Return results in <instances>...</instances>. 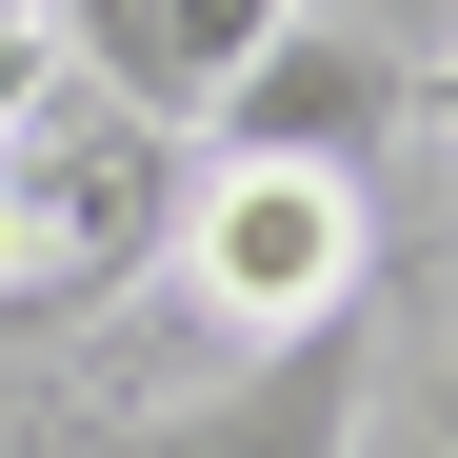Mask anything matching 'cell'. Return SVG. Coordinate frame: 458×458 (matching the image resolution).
Instances as JSON below:
<instances>
[{"mask_svg": "<svg viewBox=\"0 0 458 458\" xmlns=\"http://www.w3.org/2000/svg\"><path fill=\"white\" fill-rule=\"evenodd\" d=\"M339 438H359V339H279L259 399H180V419H140L120 458H339Z\"/></svg>", "mask_w": 458, "mask_h": 458, "instance_id": "cell-5", "label": "cell"}, {"mask_svg": "<svg viewBox=\"0 0 458 458\" xmlns=\"http://www.w3.org/2000/svg\"><path fill=\"white\" fill-rule=\"evenodd\" d=\"M180 219V140L120 120L100 81H60L40 21H0V319H100L160 279Z\"/></svg>", "mask_w": 458, "mask_h": 458, "instance_id": "cell-1", "label": "cell"}, {"mask_svg": "<svg viewBox=\"0 0 458 458\" xmlns=\"http://www.w3.org/2000/svg\"><path fill=\"white\" fill-rule=\"evenodd\" d=\"M0 458H60V438H0Z\"/></svg>", "mask_w": 458, "mask_h": 458, "instance_id": "cell-6", "label": "cell"}, {"mask_svg": "<svg viewBox=\"0 0 458 458\" xmlns=\"http://www.w3.org/2000/svg\"><path fill=\"white\" fill-rule=\"evenodd\" d=\"M160 279L199 299V339H359V279H378V199L359 180H299V160H180V219H160Z\"/></svg>", "mask_w": 458, "mask_h": 458, "instance_id": "cell-2", "label": "cell"}, {"mask_svg": "<svg viewBox=\"0 0 458 458\" xmlns=\"http://www.w3.org/2000/svg\"><path fill=\"white\" fill-rule=\"evenodd\" d=\"M399 140H419V60L299 0V21L240 60V81H219L199 160H299V180H359V199H378V160H399Z\"/></svg>", "mask_w": 458, "mask_h": 458, "instance_id": "cell-3", "label": "cell"}, {"mask_svg": "<svg viewBox=\"0 0 458 458\" xmlns=\"http://www.w3.org/2000/svg\"><path fill=\"white\" fill-rule=\"evenodd\" d=\"M21 21L60 40V81H100L120 120H160L180 160H199V120H219V81L299 21V0H21Z\"/></svg>", "mask_w": 458, "mask_h": 458, "instance_id": "cell-4", "label": "cell"}]
</instances>
